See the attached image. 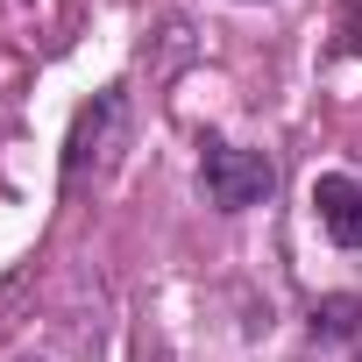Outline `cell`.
Returning <instances> with one entry per match:
<instances>
[{"instance_id":"cell-1","label":"cell","mask_w":362,"mask_h":362,"mask_svg":"<svg viewBox=\"0 0 362 362\" xmlns=\"http://www.w3.org/2000/svg\"><path fill=\"white\" fill-rule=\"evenodd\" d=\"M199 185H206V199H214L221 214H242V206L270 199L277 170H270V156H263V149H235V142H214V149H206V163H199Z\"/></svg>"},{"instance_id":"cell-2","label":"cell","mask_w":362,"mask_h":362,"mask_svg":"<svg viewBox=\"0 0 362 362\" xmlns=\"http://www.w3.org/2000/svg\"><path fill=\"white\" fill-rule=\"evenodd\" d=\"M313 206H320V221H327V235L341 249H362V185H355V177H320Z\"/></svg>"},{"instance_id":"cell-3","label":"cell","mask_w":362,"mask_h":362,"mask_svg":"<svg viewBox=\"0 0 362 362\" xmlns=\"http://www.w3.org/2000/svg\"><path fill=\"white\" fill-rule=\"evenodd\" d=\"M121 121V93H100L86 114H78V128H71V156H64V185H78L86 177V156H100V135Z\"/></svg>"},{"instance_id":"cell-4","label":"cell","mask_w":362,"mask_h":362,"mask_svg":"<svg viewBox=\"0 0 362 362\" xmlns=\"http://www.w3.org/2000/svg\"><path fill=\"white\" fill-rule=\"evenodd\" d=\"M355 327H362V298H320L313 305V334L320 341H348Z\"/></svg>"},{"instance_id":"cell-5","label":"cell","mask_w":362,"mask_h":362,"mask_svg":"<svg viewBox=\"0 0 362 362\" xmlns=\"http://www.w3.org/2000/svg\"><path fill=\"white\" fill-rule=\"evenodd\" d=\"M355 362H362V355H355Z\"/></svg>"}]
</instances>
